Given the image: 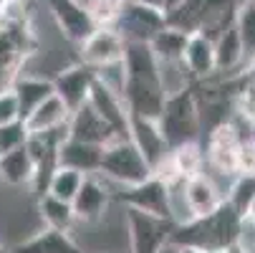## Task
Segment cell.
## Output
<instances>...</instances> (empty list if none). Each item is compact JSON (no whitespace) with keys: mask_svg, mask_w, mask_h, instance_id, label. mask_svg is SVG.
<instances>
[{"mask_svg":"<svg viewBox=\"0 0 255 253\" xmlns=\"http://www.w3.org/2000/svg\"><path fill=\"white\" fill-rule=\"evenodd\" d=\"M117 198H119V190L109 183L106 177H101L99 172H91V175H86L76 200L71 205H74L79 223H91V221L101 218Z\"/></svg>","mask_w":255,"mask_h":253,"instance_id":"7","label":"cell"},{"mask_svg":"<svg viewBox=\"0 0 255 253\" xmlns=\"http://www.w3.org/2000/svg\"><path fill=\"white\" fill-rule=\"evenodd\" d=\"M172 162L177 167V172L190 180L200 172H205V165H207V155H205V147L200 139H192V142H182V144H174L172 147Z\"/></svg>","mask_w":255,"mask_h":253,"instance_id":"25","label":"cell"},{"mask_svg":"<svg viewBox=\"0 0 255 253\" xmlns=\"http://www.w3.org/2000/svg\"><path fill=\"white\" fill-rule=\"evenodd\" d=\"M253 198H255V175H238L235 185H233V190L228 195V203L243 215Z\"/></svg>","mask_w":255,"mask_h":253,"instance_id":"30","label":"cell"},{"mask_svg":"<svg viewBox=\"0 0 255 253\" xmlns=\"http://www.w3.org/2000/svg\"><path fill=\"white\" fill-rule=\"evenodd\" d=\"M35 160L28 152V147H18L8 155H0V185L18 188V190H33L35 183Z\"/></svg>","mask_w":255,"mask_h":253,"instance_id":"20","label":"cell"},{"mask_svg":"<svg viewBox=\"0 0 255 253\" xmlns=\"http://www.w3.org/2000/svg\"><path fill=\"white\" fill-rule=\"evenodd\" d=\"M182 3H185V0H164V10H167V13H172V10H174V8H179Z\"/></svg>","mask_w":255,"mask_h":253,"instance_id":"39","label":"cell"},{"mask_svg":"<svg viewBox=\"0 0 255 253\" xmlns=\"http://www.w3.org/2000/svg\"><path fill=\"white\" fill-rule=\"evenodd\" d=\"M84 180H86V172L76 170V167H68V165H58L48 180V188L46 193L56 195L58 200H66V203H74L81 185H84Z\"/></svg>","mask_w":255,"mask_h":253,"instance_id":"26","label":"cell"},{"mask_svg":"<svg viewBox=\"0 0 255 253\" xmlns=\"http://www.w3.org/2000/svg\"><path fill=\"white\" fill-rule=\"evenodd\" d=\"M89 104L101 114V119L114 129V134L119 139H129L131 114H129V106H127V101H124L122 94L106 89L101 81H94L91 94H89Z\"/></svg>","mask_w":255,"mask_h":253,"instance_id":"11","label":"cell"},{"mask_svg":"<svg viewBox=\"0 0 255 253\" xmlns=\"http://www.w3.org/2000/svg\"><path fill=\"white\" fill-rule=\"evenodd\" d=\"M10 253H84V251L68 231H56L43 226L33 236L10 246Z\"/></svg>","mask_w":255,"mask_h":253,"instance_id":"17","label":"cell"},{"mask_svg":"<svg viewBox=\"0 0 255 253\" xmlns=\"http://www.w3.org/2000/svg\"><path fill=\"white\" fill-rule=\"evenodd\" d=\"M18 94V101H20V114H30L35 106L41 101H46L56 89H53V81L46 79V76H33V74H18L15 81L10 84Z\"/></svg>","mask_w":255,"mask_h":253,"instance_id":"22","label":"cell"},{"mask_svg":"<svg viewBox=\"0 0 255 253\" xmlns=\"http://www.w3.org/2000/svg\"><path fill=\"white\" fill-rule=\"evenodd\" d=\"M71 114H74L71 106L53 91L46 101H41L35 106L30 114H25L23 122H25L28 134H46V132H53L58 127H66L71 122Z\"/></svg>","mask_w":255,"mask_h":253,"instance_id":"18","label":"cell"},{"mask_svg":"<svg viewBox=\"0 0 255 253\" xmlns=\"http://www.w3.org/2000/svg\"><path fill=\"white\" fill-rule=\"evenodd\" d=\"M235 28L243 38L245 58L250 66L255 63V0H243V5L238 8V15H235Z\"/></svg>","mask_w":255,"mask_h":253,"instance_id":"28","label":"cell"},{"mask_svg":"<svg viewBox=\"0 0 255 253\" xmlns=\"http://www.w3.org/2000/svg\"><path fill=\"white\" fill-rule=\"evenodd\" d=\"M157 253H179V246H177L174 241H169V243H167V246H162Z\"/></svg>","mask_w":255,"mask_h":253,"instance_id":"37","label":"cell"},{"mask_svg":"<svg viewBox=\"0 0 255 253\" xmlns=\"http://www.w3.org/2000/svg\"><path fill=\"white\" fill-rule=\"evenodd\" d=\"M68 137L81 139V142H91V144H101V147H106L109 142L119 139L114 134V129L101 119V114L94 109L91 104H84L81 109H76L74 114H71Z\"/></svg>","mask_w":255,"mask_h":253,"instance_id":"16","label":"cell"},{"mask_svg":"<svg viewBox=\"0 0 255 253\" xmlns=\"http://www.w3.org/2000/svg\"><path fill=\"white\" fill-rule=\"evenodd\" d=\"M124 51H127V38L119 28H94L89 38L76 46L79 61L91 68H101L122 61Z\"/></svg>","mask_w":255,"mask_h":253,"instance_id":"6","label":"cell"},{"mask_svg":"<svg viewBox=\"0 0 255 253\" xmlns=\"http://www.w3.org/2000/svg\"><path fill=\"white\" fill-rule=\"evenodd\" d=\"M129 238H131V253H157L162 246H167L172 241L174 233V223L169 218L154 213H144L136 208H129Z\"/></svg>","mask_w":255,"mask_h":253,"instance_id":"4","label":"cell"},{"mask_svg":"<svg viewBox=\"0 0 255 253\" xmlns=\"http://www.w3.org/2000/svg\"><path fill=\"white\" fill-rule=\"evenodd\" d=\"M253 253H255V251H253Z\"/></svg>","mask_w":255,"mask_h":253,"instance_id":"44","label":"cell"},{"mask_svg":"<svg viewBox=\"0 0 255 253\" xmlns=\"http://www.w3.org/2000/svg\"><path fill=\"white\" fill-rule=\"evenodd\" d=\"M187 38H190L187 30H182V28L167 23L164 28L157 30V35L149 43H152V51H154L157 61H179V58H185Z\"/></svg>","mask_w":255,"mask_h":253,"instance_id":"24","label":"cell"},{"mask_svg":"<svg viewBox=\"0 0 255 253\" xmlns=\"http://www.w3.org/2000/svg\"><path fill=\"white\" fill-rule=\"evenodd\" d=\"M162 132L169 139V144H182V142H192L202 137V119H200V106L197 96L192 89L179 91L167 96L164 109L159 117Z\"/></svg>","mask_w":255,"mask_h":253,"instance_id":"3","label":"cell"},{"mask_svg":"<svg viewBox=\"0 0 255 253\" xmlns=\"http://www.w3.org/2000/svg\"><path fill=\"white\" fill-rule=\"evenodd\" d=\"M46 10L56 30L74 46L86 41L91 30L96 28L84 0H46Z\"/></svg>","mask_w":255,"mask_h":253,"instance_id":"5","label":"cell"},{"mask_svg":"<svg viewBox=\"0 0 255 253\" xmlns=\"http://www.w3.org/2000/svg\"><path fill=\"white\" fill-rule=\"evenodd\" d=\"M185 195H187V203L192 208L195 221L210 218V215H215L217 210L228 203L225 195H223V190L215 185V180L207 172H200V175L185 180Z\"/></svg>","mask_w":255,"mask_h":253,"instance_id":"14","label":"cell"},{"mask_svg":"<svg viewBox=\"0 0 255 253\" xmlns=\"http://www.w3.org/2000/svg\"><path fill=\"white\" fill-rule=\"evenodd\" d=\"M238 246H243L245 251H255V223L248 221V218H240V226H238V238H235Z\"/></svg>","mask_w":255,"mask_h":253,"instance_id":"33","label":"cell"},{"mask_svg":"<svg viewBox=\"0 0 255 253\" xmlns=\"http://www.w3.org/2000/svg\"><path fill=\"white\" fill-rule=\"evenodd\" d=\"M124 101L129 106L131 117L141 119H157L162 117L167 94L159 84V79H141V76H129L127 89H124Z\"/></svg>","mask_w":255,"mask_h":253,"instance_id":"8","label":"cell"},{"mask_svg":"<svg viewBox=\"0 0 255 253\" xmlns=\"http://www.w3.org/2000/svg\"><path fill=\"white\" fill-rule=\"evenodd\" d=\"M250 142L255 144V122H253V129H250Z\"/></svg>","mask_w":255,"mask_h":253,"instance_id":"40","label":"cell"},{"mask_svg":"<svg viewBox=\"0 0 255 253\" xmlns=\"http://www.w3.org/2000/svg\"><path fill=\"white\" fill-rule=\"evenodd\" d=\"M215 58H217V76L220 79H235L245 74L248 58L235 23L215 35Z\"/></svg>","mask_w":255,"mask_h":253,"instance_id":"13","label":"cell"},{"mask_svg":"<svg viewBox=\"0 0 255 253\" xmlns=\"http://www.w3.org/2000/svg\"><path fill=\"white\" fill-rule=\"evenodd\" d=\"M0 246H3V241H0Z\"/></svg>","mask_w":255,"mask_h":253,"instance_id":"42","label":"cell"},{"mask_svg":"<svg viewBox=\"0 0 255 253\" xmlns=\"http://www.w3.org/2000/svg\"><path fill=\"white\" fill-rule=\"evenodd\" d=\"M129 0H86L89 15L96 28H117Z\"/></svg>","mask_w":255,"mask_h":253,"instance_id":"27","label":"cell"},{"mask_svg":"<svg viewBox=\"0 0 255 253\" xmlns=\"http://www.w3.org/2000/svg\"><path fill=\"white\" fill-rule=\"evenodd\" d=\"M94 81H96V68H91L81 61H74L53 76V89L71 106V112H76L84 104H89Z\"/></svg>","mask_w":255,"mask_h":253,"instance_id":"9","label":"cell"},{"mask_svg":"<svg viewBox=\"0 0 255 253\" xmlns=\"http://www.w3.org/2000/svg\"><path fill=\"white\" fill-rule=\"evenodd\" d=\"M167 25V13L164 10H157V8H149V5H141V3H134L129 0L127 8H124V15L119 20V30L127 41H152L157 30Z\"/></svg>","mask_w":255,"mask_h":253,"instance_id":"10","label":"cell"},{"mask_svg":"<svg viewBox=\"0 0 255 253\" xmlns=\"http://www.w3.org/2000/svg\"><path fill=\"white\" fill-rule=\"evenodd\" d=\"M134 3H141V5H149V8L164 10V0H134ZM164 13H167V10H164Z\"/></svg>","mask_w":255,"mask_h":253,"instance_id":"35","label":"cell"},{"mask_svg":"<svg viewBox=\"0 0 255 253\" xmlns=\"http://www.w3.org/2000/svg\"><path fill=\"white\" fill-rule=\"evenodd\" d=\"M238 175H255V144L250 139L238 147Z\"/></svg>","mask_w":255,"mask_h":253,"instance_id":"32","label":"cell"},{"mask_svg":"<svg viewBox=\"0 0 255 253\" xmlns=\"http://www.w3.org/2000/svg\"><path fill=\"white\" fill-rule=\"evenodd\" d=\"M177 246H179V253H212V251H207L202 246H192V243H177Z\"/></svg>","mask_w":255,"mask_h":253,"instance_id":"34","label":"cell"},{"mask_svg":"<svg viewBox=\"0 0 255 253\" xmlns=\"http://www.w3.org/2000/svg\"><path fill=\"white\" fill-rule=\"evenodd\" d=\"M99 175L106 177L119 190V198H122L127 188H134L152 177V165L147 162V157L139 152V147L131 139H114L104 147Z\"/></svg>","mask_w":255,"mask_h":253,"instance_id":"2","label":"cell"},{"mask_svg":"<svg viewBox=\"0 0 255 253\" xmlns=\"http://www.w3.org/2000/svg\"><path fill=\"white\" fill-rule=\"evenodd\" d=\"M243 218H248V221L255 223V198L248 203V208H245V213H243Z\"/></svg>","mask_w":255,"mask_h":253,"instance_id":"36","label":"cell"},{"mask_svg":"<svg viewBox=\"0 0 255 253\" xmlns=\"http://www.w3.org/2000/svg\"><path fill=\"white\" fill-rule=\"evenodd\" d=\"M185 63L190 68V74L197 81H207L217 76V58H215V38H210L207 33L195 30L190 33L187 46H185Z\"/></svg>","mask_w":255,"mask_h":253,"instance_id":"15","label":"cell"},{"mask_svg":"<svg viewBox=\"0 0 255 253\" xmlns=\"http://www.w3.org/2000/svg\"><path fill=\"white\" fill-rule=\"evenodd\" d=\"M38 215H41V223L43 226L56 228V231H68L71 233V228L76 226L74 205L66 203V200H58L51 193L38 195Z\"/></svg>","mask_w":255,"mask_h":253,"instance_id":"23","label":"cell"},{"mask_svg":"<svg viewBox=\"0 0 255 253\" xmlns=\"http://www.w3.org/2000/svg\"><path fill=\"white\" fill-rule=\"evenodd\" d=\"M18 119H23V114H20V101H18L15 89L13 86H0V127L18 122Z\"/></svg>","mask_w":255,"mask_h":253,"instance_id":"31","label":"cell"},{"mask_svg":"<svg viewBox=\"0 0 255 253\" xmlns=\"http://www.w3.org/2000/svg\"><path fill=\"white\" fill-rule=\"evenodd\" d=\"M122 203L129 205V208L144 210V213H154V215H162V218H169L167 185L162 180H157L154 175L149 180H144V183L134 185V188H127L122 193Z\"/></svg>","mask_w":255,"mask_h":253,"instance_id":"19","label":"cell"},{"mask_svg":"<svg viewBox=\"0 0 255 253\" xmlns=\"http://www.w3.org/2000/svg\"><path fill=\"white\" fill-rule=\"evenodd\" d=\"M28 129H25V122L18 119V122H10V124H3L0 127V155H8L18 147H25L28 142Z\"/></svg>","mask_w":255,"mask_h":253,"instance_id":"29","label":"cell"},{"mask_svg":"<svg viewBox=\"0 0 255 253\" xmlns=\"http://www.w3.org/2000/svg\"><path fill=\"white\" fill-rule=\"evenodd\" d=\"M240 5L243 0H185L179 8L167 13V23L187 33L202 30L215 38L220 30L235 23Z\"/></svg>","mask_w":255,"mask_h":253,"instance_id":"1","label":"cell"},{"mask_svg":"<svg viewBox=\"0 0 255 253\" xmlns=\"http://www.w3.org/2000/svg\"><path fill=\"white\" fill-rule=\"evenodd\" d=\"M129 139L139 147V152L147 157V162L152 165V170L164 162L172 155V144L162 132V124L157 119H141V117H131V127H129Z\"/></svg>","mask_w":255,"mask_h":253,"instance_id":"12","label":"cell"},{"mask_svg":"<svg viewBox=\"0 0 255 253\" xmlns=\"http://www.w3.org/2000/svg\"><path fill=\"white\" fill-rule=\"evenodd\" d=\"M101 157H104V147L101 144H91V142H81L68 137L61 150H58V165H68V167H76L86 175L99 172L101 167Z\"/></svg>","mask_w":255,"mask_h":253,"instance_id":"21","label":"cell"},{"mask_svg":"<svg viewBox=\"0 0 255 253\" xmlns=\"http://www.w3.org/2000/svg\"><path fill=\"white\" fill-rule=\"evenodd\" d=\"M223 253H250V251H245V248L238 246V243H230L228 248H223Z\"/></svg>","mask_w":255,"mask_h":253,"instance_id":"38","label":"cell"},{"mask_svg":"<svg viewBox=\"0 0 255 253\" xmlns=\"http://www.w3.org/2000/svg\"><path fill=\"white\" fill-rule=\"evenodd\" d=\"M84 3H86V0H84Z\"/></svg>","mask_w":255,"mask_h":253,"instance_id":"43","label":"cell"},{"mask_svg":"<svg viewBox=\"0 0 255 253\" xmlns=\"http://www.w3.org/2000/svg\"><path fill=\"white\" fill-rule=\"evenodd\" d=\"M212 253H223V251H212Z\"/></svg>","mask_w":255,"mask_h":253,"instance_id":"41","label":"cell"}]
</instances>
